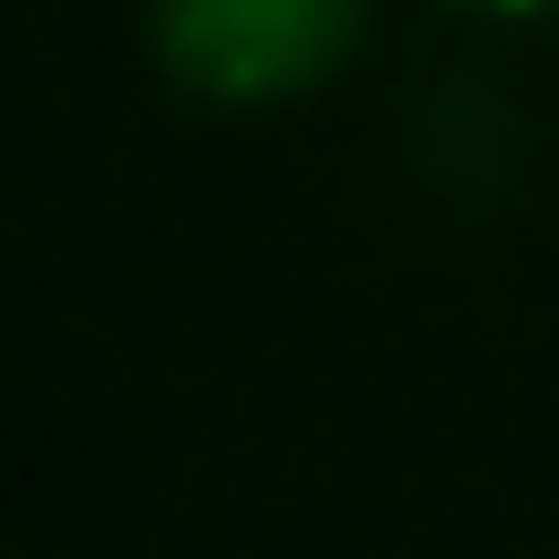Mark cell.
<instances>
[{
	"instance_id": "cell-1",
	"label": "cell",
	"mask_w": 559,
	"mask_h": 559,
	"mask_svg": "<svg viewBox=\"0 0 559 559\" xmlns=\"http://www.w3.org/2000/svg\"><path fill=\"white\" fill-rule=\"evenodd\" d=\"M373 32V0H145L166 83L198 104H290L332 83Z\"/></svg>"
},
{
	"instance_id": "cell-2",
	"label": "cell",
	"mask_w": 559,
	"mask_h": 559,
	"mask_svg": "<svg viewBox=\"0 0 559 559\" xmlns=\"http://www.w3.org/2000/svg\"><path fill=\"white\" fill-rule=\"evenodd\" d=\"M466 11H519V21H539V11H559V0H466Z\"/></svg>"
}]
</instances>
